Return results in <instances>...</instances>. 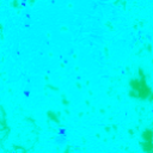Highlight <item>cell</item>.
<instances>
[{"label":"cell","mask_w":153,"mask_h":153,"mask_svg":"<svg viewBox=\"0 0 153 153\" xmlns=\"http://www.w3.org/2000/svg\"><path fill=\"white\" fill-rule=\"evenodd\" d=\"M66 137H67V131L65 128H61L59 130V134H57V137H56V141L59 145H63V142L66 141Z\"/></svg>","instance_id":"6da1fadb"}]
</instances>
